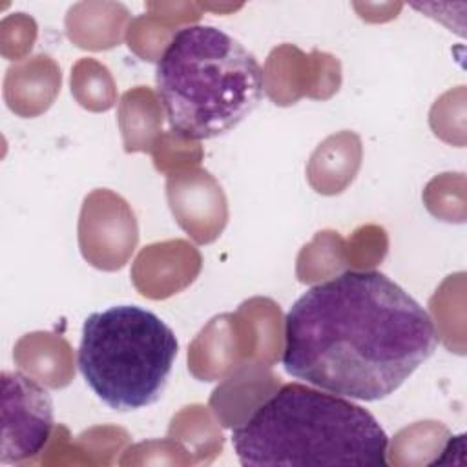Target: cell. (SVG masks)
Returning a JSON list of instances; mask_svg holds the SVG:
<instances>
[{
    "label": "cell",
    "mask_w": 467,
    "mask_h": 467,
    "mask_svg": "<svg viewBox=\"0 0 467 467\" xmlns=\"http://www.w3.org/2000/svg\"><path fill=\"white\" fill-rule=\"evenodd\" d=\"M427 310L378 270H348L310 286L285 317V370L348 400L398 390L436 350Z\"/></svg>",
    "instance_id": "obj_1"
},
{
    "label": "cell",
    "mask_w": 467,
    "mask_h": 467,
    "mask_svg": "<svg viewBox=\"0 0 467 467\" xmlns=\"http://www.w3.org/2000/svg\"><path fill=\"white\" fill-rule=\"evenodd\" d=\"M243 467H387L389 436L345 396L286 383L232 431Z\"/></svg>",
    "instance_id": "obj_2"
},
{
    "label": "cell",
    "mask_w": 467,
    "mask_h": 467,
    "mask_svg": "<svg viewBox=\"0 0 467 467\" xmlns=\"http://www.w3.org/2000/svg\"><path fill=\"white\" fill-rule=\"evenodd\" d=\"M155 88L173 135L206 140L237 128L261 102L257 58L213 26H184L157 58Z\"/></svg>",
    "instance_id": "obj_3"
},
{
    "label": "cell",
    "mask_w": 467,
    "mask_h": 467,
    "mask_svg": "<svg viewBox=\"0 0 467 467\" xmlns=\"http://www.w3.org/2000/svg\"><path fill=\"white\" fill-rule=\"evenodd\" d=\"M177 350L173 330L157 314L117 305L86 317L77 363L102 403L128 412L162 396Z\"/></svg>",
    "instance_id": "obj_4"
},
{
    "label": "cell",
    "mask_w": 467,
    "mask_h": 467,
    "mask_svg": "<svg viewBox=\"0 0 467 467\" xmlns=\"http://www.w3.org/2000/svg\"><path fill=\"white\" fill-rule=\"evenodd\" d=\"M53 431V400L33 378L2 372V463H20L42 452Z\"/></svg>",
    "instance_id": "obj_5"
},
{
    "label": "cell",
    "mask_w": 467,
    "mask_h": 467,
    "mask_svg": "<svg viewBox=\"0 0 467 467\" xmlns=\"http://www.w3.org/2000/svg\"><path fill=\"white\" fill-rule=\"evenodd\" d=\"M192 177H170L166 190H168V201L170 202H193L192 206H184L179 210H173V215L177 217V223L197 241V243H210L213 237L208 232V226L202 219L212 217L219 226H224L226 217L213 213L206 208H202V202H224V195L221 192V186L210 177L208 171H195L190 173Z\"/></svg>",
    "instance_id": "obj_6"
}]
</instances>
